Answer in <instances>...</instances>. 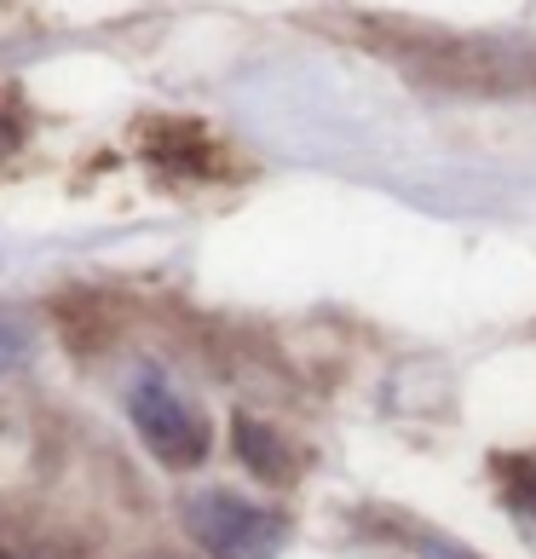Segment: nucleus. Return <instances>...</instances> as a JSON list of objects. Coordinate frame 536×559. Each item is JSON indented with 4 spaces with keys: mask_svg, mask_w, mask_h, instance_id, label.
Returning a JSON list of instances; mask_svg holds the SVG:
<instances>
[{
    "mask_svg": "<svg viewBox=\"0 0 536 559\" xmlns=\"http://www.w3.org/2000/svg\"><path fill=\"white\" fill-rule=\"evenodd\" d=\"M381 52L398 58L421 87H439L456 98H531L536 93V47L381 29Z\"/></svg>",
    "mask_w": 536,
    "mask_h": 559,
    "instance_id": "1",
    "label": "nucleus"
},
{
    "mask_svg": "<svg viewBox=\"0 0 536 559\" xmlns=\"http://www.w3.org/2000/svg\"><path fill=\"white\" fill-rule=\"evenodd\" d=\"M184 525H191V536L214 559H272L283 548L277 513L242 502V496H225V490L191 496V502H184Z\"/></svg>",
    "mask_w": 536,
    "mask_h": 559,
    "instance_id": "2",
    "label": "nucleus"
},
{
    "mask_svg": "<svg viewBox=\"0 0 536 559\" xmlns=\"http://www.w3.org/2000/svg\"><path fill=\"white\" fill-rule=\"evenodd\" d=\"M128 416L139 427V439L151 444L156 462L168 467H196L209 455V427L179 392L162 381V376H139L133 392H128Z\"/></svg>",
    "mask_w": 536,
    "mask_h": 559,
    "instance_id": "3",
    "label": "nucleus"
},
{
    "mask_svg": "<svg viewBox=\"0 0 536 559\" xmlns=\"http://www.w3.org/2000/svg\"><path fill=\"white\" fill-rule=\"evenodd\" d=\"M237 455H242V467L260 473L265 485H283L288 473H295V462H288V444H283L265 421H254V416H237Z\"/></svg>",
    "mask_w": 536,
    "mask_h": 559,
    "instance_id": "4",
    "label": "nucleus"
},
{
    "mask_svg": "<svg viewBox=\"0 0 536 559\" xmlns=\"http://www.w3.org/2000/svg\"><path fill=\"white\" fill-rule=\"evenodd\" d=\"M24 329H17V323H7V318H0V369H12L17 358H24Z\"/></svg>",
    "mask_w": 536,
    "mask_h": 559,
    "instance_id": "5",
    "label": "nucleus"
},
{
    "mask_svg": "<svg viewBox=\"0 0 536 559\" xmlns=\"http://www.w3.org/2000/svg\"><path fill=\"white\" fill-rule=\"evenodd\" d=\"M421 554H427V559H467V554H456V548H444V543H421Z\"/></svg>",
    "mask_w": 536,
    "mask_h": 559,
    "instance_id": "6",
    "label": "nucleus"
},
{
    "mask_svg": "<svg viewBox=\"0 0 536 559\" xmlns=\"http://www.w3.org/2000/svg\"><path fill=\"white\" fill-rule=\"evenodd\" d=\"M7 151H12V128L0 121V156H7Z\"/></svg>",
    "mask_w": 536,
    "mask_h": 559,
    "instance_id": "7",
    "label": "nucleus"
},
{
    "mask_svg": "<svg viewBox=\"0 0 536 559\" xmlns=\"http://www.w3.org/2000/svg\"><path fill=\"white\" fill-rule=\"evenodd\" d=\"M525 508H531V513H536V479H531V485H525Z\"/></svg>",
    "mask_w": 536,
    "mask_h": 559,
    "instance_id": "8",
    "label": "nucleus"
},
{
    "mask_svg": "<svg viewBox=\"0 0 536 559\" xmlns=\"http://www.w3.org/2000/svg\"><path fill=\"white\" fill-rule=\"evenodd\" d=\"M0 559H29V554H0Z\"/></svg>",
    "mask_w": 536,
    "mask_h": 559,
    "instance_id": "9",
    "label": "nucleus"
}]
</instances>
